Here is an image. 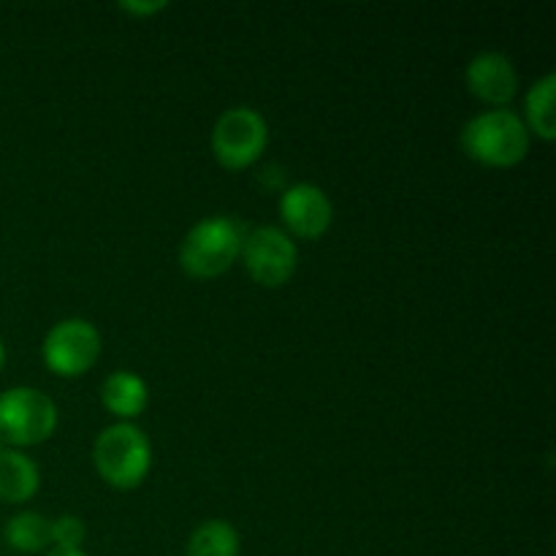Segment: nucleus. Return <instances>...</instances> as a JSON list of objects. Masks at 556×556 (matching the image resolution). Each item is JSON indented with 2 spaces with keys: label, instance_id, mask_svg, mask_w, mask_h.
Masks as SVG:
<instances>
[{
  "label": "nucleus",
  "instance_id": "obj_9",
  "mask_svg": "<svg viewBox=\"0 0 556 556\" xmlns=\"http://www.w3.org/2000/svg\"><path fill=\"white\" fill-rule=\"evenodd\" d=\"M465 85L486 106L508 109L519 92V74L508 54L481 52L467 63Z\"/></svg>",
  "mask_w": 556,
  "mask_h": 556
},
{
  "label": "nucleus",
  "instance_id": "obj_17",
  "mask_svg": "<svg viewBox=\"0 0 556 556\" xmlns=\"http://www.w3.org/2000/svg\"><path fill=\"white\" fill-rule=\"evenodd\" d=\"M47 556H87V554L85 552H58V548H54V552Z\"/></svg>",
  "mask_w": 556,
  "mask_h": 556
},
{
  "label": "nucleus",
  "instance_id": "obj_12",
  "mask_svg": "<svg viewBox=\"0 0 556 556\" xmlns=\"http://www.w3.org/2000/svg\"><path fill=\"white\" fill-rule=\"evenodd\" d=\"M554 96H556V76L546 74L530 87L525 98V125L530 136L535 134L538 139L554 141L556 139V112H554Z\"/></svg>",
  "mask_w": 556,
  "mask_h": 556
},
{
  "label": "nucleus",
  "instance_id": "obj_11",
  "mask_svg": "<svg viewBox=\"0 0 556 556\" xmlns=\"http://www.w3.org/2000/svg\"><path fill=\"white\" fill-rule=\"evenodd\" d=\"M41 489V472L27 454L16 448L0 451V503L25 505Z\"/></svg>",
  "mask_w": 556,
  "mask_h": 556
},
{
  "label": "nucleus",
  "instance_id": "obj_8",
  "mask_svg": "<svg viewBox=\"0 0 556 556\" xmlns=\"http://www.w3.org/2000/svg\"><path fill=\"white\" fill-rule=\"evenodd\" d=\"M280 217L282 226H286L282 231L288 237L315 242V239H320L331 228L334 204H331L326 190L318 188V185L296 182L280 195Z\"/></svg>",
  "mask_w": 556,
  "mask_h": 556
},
{
  "label": "nucleus",
  "instance_id": "obj_19",
  "mask_svg": "<svg viewBox=\"0 0 556 556\" xmlns=\"http://www.w3.org/2000/svg\"><path fill=\"white\" fill-rule=\"evenodd\" d=\"M5 448V445H3V440H0V451H3Z\"/></svg>",
  "mask_w": 556,
  "mask_h": 556
},
{
  "label": "nucleus",
  "instance_id": "obj_16",
  "mask_svg": "<svg viewBox=\"0 0 556 556\" xmlns=\"http://www.w3.org/2000/svg\"><path fill=\"white\" fill-rule=\"evenodd\" d=\"M117 9L125 11V14H134V16H152V14H157V11H166L168 3L166 0H152V3H141V0H125V3H119Z\"/></svg>",
  "mask_w": 556,
  "mask_h": 556
},
{
  "label": "nucleus",
  "instance_id": "obj_5",
  "mask_svg": "<svg viewBox=\"0 0 556 556\" xmlns=\"http://www.w3.org/2000/svg\"><path fill=\"white\" fill-rule=\"evenodd\" d=\"M269 144L266 117L253 106H233L217 117L212 128V152L228 172L250 168Z\"/></svg>",
  "mask_w": 556,
  "mask_h": 556
},
{
  "label": "nucleus",
  "instance_id": "obj_14",
  "mask_svg": "<svg viewBox=\"0 0 556 556\" xmlns=\"http://www.w3.org/2000/svg\"><path fill=\"white\" fill-rule=\"evenodd\" d=\"M3 535L5 543H9L14 552H43L47 546H52V521H49L47 516L36 514V510H22V514L11 516V519L5 521Z\"/></svg>",
  "mask_w": 556,
  "mask_h": 556
},
{
  "label": "nucleus",
  "instance_id": "obj_3",
  "mask_svg": "<svg viewBox=\"0 0 556 556\" xmlns=\"http://www.w3.org/2000/svg\"><path fill=\"white\" fill-rule=\"evenodd\" d=\"M242 228L231 217H204L179 244V269L193 280H215L231 271L242 250Z\"/></svg>",
  "mask_w": 556,
  "mask_h": 556
},
{
  "label": "nucleus",
  "instance_id": "obj_4",
  "mask_svg": "<svg viewBox=\"0 0 556 556\" xmlns=\"http://www.w3.org/2000/svg\"><path fill=\"white\" fill-rule=\"evenodd\" d=\"M58 429V405L33 386H14L0 394V440L5 448L47 443Z\"/></svg>",
  "mask_w": 556,
  "mask_h": 556
},
{
  "label": "nucleus",
  "instance_id": "obj_18",
  "mask_svg": "<svg viewBox=\"0 0 556 556\" xmlns=\"http://www.w3.org/2000/svg\"><path fill=\"white\" fill-rule=\"evenodd\" d=\"M3 362H5V348H3V340H0V369H3Z\"/></svg>",
  "mask_w": 556,
  "mask_h": 556
},
{
  "label": "nucleus",
  "instance_id": "obj_1",
  "mask_svg": "<svg viewBox=\"0 0 556 556\" xmlns=\"http://www.w3.org/2000/svg\"><path fill=\"white\" fill-rule=\"evenodd\" d=\"M530 130L514 109H486L462 125L459 144L470 161L489 168H514L530 152Z\"/></svg>",
  "mask_w": 556,
  "mask_h": 556
},
{
  "label": "nucleus",
  "instance_id": "obj_15",
  "mask_svg": "<svg viewBox=\"0 0 556 556\" xmlns=\"http://www.w3.org/2000/svg\"><path fill=\"white\" fill-rule=\"evenodd\" d=\"M87 538V527L79 516L65 514L52 521V546L58 552H81V543Z\"/></svg>",
  "mask_w": 556,
  "mask_h": 556
},
{
  "label": "nucleus",
  "instance_id": "obj_2",
  "mask_svg": "<svg viewBox=\"0 0 556 556\" xmlns=\"http://www.w3.org/2000/svg\"><path fill=\"white\" fill-rule=\"evenodd\" d=\"M92 467L112 489H139L152 470L150 438L134 421L112 424L92 443Z\"/></svg>",
  "mask_w": 556,
  "mask_h": 556
},
{
  "label": "nucleus",
  "instance_id": "obj_6",
  "mask_svg": "<svg viewBox=\"0 0 556 556\" xmlns=\"http://www.w3.org/2000/svg\"><path fill=\"white\" fill-rule=\"evenodd\" d=\"M101 345V331L96 324L87 318H65L47 331L41 356L49 372L58 378H79L96 367Z\"/></svg>",
  "mask_w": 556,
  "mask_h": 556
},
{
  "label": "nucleus",
  "instance_id": "obj_7",
  "mask_svg": "<svg viewBox=\"0 0 556 556\" xmlns=\"http://www.w3.org/2000/svg\"><path fill=\"white\" fill-rule=\"evenodd\" d=\"M239 261L261 288H282L299 269V248L282 228L258 226L242 237Z\"/></svg>",
  "mask_w": 556,
  "mask_h": 556
},
{
  "label": "nucleus",
  "instance_id": "obj_13",
  "mask_svg": "<svg viewBox=\"0 0 556 556\" xmlns=\"http://www.w3.org/2000/svg\"><path fill=\"white\" fill-rule=\"evenodd\" d=\"M242 541H239V532L231 521L226 519H210L201 521L193 530V535L188 538V546L185 554L188 556H239Z\"/></svg>",
  "mask_w": 556,
  "mask_h": 556
},
{
  "label": "nucleus",
  "instance_id": "obj_10",
  "mask_svg": "<svg viewBox=\"0 0 556 556\" xmlns=\"http://www.w3.org/2000/svg\"><path fill=\"white\" fill-rule=\"evenodd\" d=\"M101 402L119 421H134L150 405V386L130 369H117L101 386Z\"/></svg>",
  "mask_w": 556,
  "mask_h": 556
}]
</instances>
